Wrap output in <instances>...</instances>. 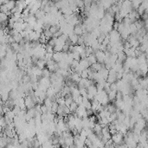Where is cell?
Listing matches in <instances>:
<instances>
[{
    "label": "cell",
    "mask_w": 148,
    "mask_h": 148,
    "mask_svg": "<svg viewBox=\"0 0 148 148\" xmlns=\"http://www.w3.org/2000/svg\"><path fill=\"white\" fill-rule=\"evenodd\" d=\"M70 80L72 81V82L74 83H78L81 80V76H80V74L79 73H76V72H72L71 75H70Z\"/></svg>",
    "instance_id": "277c9868"
},
{
    "label": "cell",
    "mask_w": 148,
    "mask_h": 148,
    "mask_svg": "<svg viewBox=\"0 0 148 148\" xmlns=\"http://www.w3.org/2000/svg\"><path fill=\"white\" fill-rule=\"evenodd\" d=\"M123 134L120 132H116L115 133L111 134V139L115 145H120L121 142H123Z\"/></svg>",
    "instance_id": "6da1fadb"
},
{
    "label": "cell",
    "mask_w": 148,
    "mask_h": 148,
    "mask_svg": "<svg viewBox=\"0 0 148 148\" xmlns=\"http://www.w3.org/2000/svg\"><path fill=\"white\" fill-rule=\"evenodd\" d=\"M36 64V67H38V68L41 69H44L45 66H46V61H45L44 58L38 59Z\"/></svg>",
    "instance_id": "5b68a950"
},
{
    "label": "cell",
    "mask_w": 148,
    "mask_h": 148,
    "mask_svg": "<svg viewBox=\"0 0 148 148\" xmlns=\"http://www.w3.org/2000/svg\"><path fill=\"white\" fill-rule=\"evenodd\" d=\"M95 57H96V60L98 62L100 63H103L104 61V59H105V51H102V50H96L95 54H94Z\"/></svg>",
    "instance_id": "7a4b0ae2"
},
{
    "label": "cell",
    "mask_w": 148,
    "mask_h": 148,
    "mask_svg": "<svg viewBox=\"0 0 148 148\" xmlns=\"http://www.w3.org/2000/svg\"><path fill=\"white\" fill-rule=\"evenodd\" d=\"M62 57H63V52L62 51H55L53 53V57L52 59L56 61V62H59L61 61H62Z\"/></svg>",
    "instance_id": "3957f363"
},
{
    "label": "cell",
    "mask_w": 148,
    "mask_h": 148,
    "mask_svg": "<svg viewBox=\"0 0 148 148\" xmlns=\"http://www.w3.org/2000/svg\"><path fill=\"white\" fill-rule=\"evenodd\" d=\"M80 76L81 78H89V73H88V69H83L81 73H80Z\"/></svg>",
    "instance_id": "30bf717a"
},
{
    "label": "cell",
    "mask_w": 148,
    "mask_h": 148,
    "mask_svg": "<svg viewBox=\"0 0 148 148\" xmlns=\"http://www.w3.org/2000/svg\"><path fill=\"white\" fill-rule=\"evenodd\" d=\"M87 59H88V61H89V62L90 63V65L91 64H93V63H94V62H96L97 61V60H96V57H95V56L94 55V54H91V55H89L88 57H87Z\"/></svg>",
    "instance_id": "52a82bcc"
},
{
    "label": "cell",
    "mask_w": 148,
    "mask_h": 148,
    "mask_svg": "<svg viewBox=\"0 0 148 148\" xmlns=\"http://www.w3.org/2000/svg\"><path fill=\"white\" fill-rule=\"evenodd\" d=\"M77 107H78V104H77L76 102L73 101V102L69 105V110H70L71 113H75V110H76V108H77Z\"/></svg>",
    "instance_id": "ba28073f"
},
{
    "label": "cell",
    "mask_w": 148,
    "mask_h": 148,
    "mask_svg": "<svg viewBox=\"0 0 148 148\" xmlns=\"http://www.w3.org/2000/svg\"><path fill=\"white\" fill-rule=\"evenodd\" d=\"M47 112H48V108H47L46 106L44 104L41 105V113L42 114H46Z\"/></svg>",
    "instance_id": "8fae6325"
},
{
    "label": "cell",
    "mask_w": 148,
    "mask_h": 148,
    "mask_svg": "<svg viewBox=\"0 0 148 148\" xmlns=\"http://www.w3.org/2000/svg\"><path fill=\"white\" fill-rule=\"evenodd\" d=\"M116 94H117V91H115V90H110V91L108 93V96L109 100H112V101L115 100V99H116Z\"/></svg>",
    "instance_id": "8992f818"
},
{
    "label": "cell",
    "mask_w": 148,
    "mask_h": 148,
    "mask_svg": "<svg viewBox=\"0 0 148 148\" xmlns=\"http://www.w3.org/2000/svg\"><path fill=\"white\" fill-rule=\"evenodd\" d=\"M44 49H45V51L48 52V53H54V48L50 44H48L47 45H45Z\"/></svg>",
    "instance_id": "9c48e42d"
}]
</instances>
